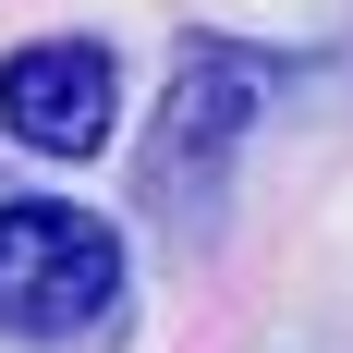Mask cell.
<instances>
[{"label": "cell", "mask_w": 353, "mask_h": 353, "mask_svg": "<svg viewBox=\"0 0 353 353\" xmlns=\"http://www.w3.org/2000/svg\"><path fill=\"white\" fill-rule=\"evenodd\" d=\"M268 85H281L268 49H232V37H183L171 49V85H159V122H146V208L159 219H183V232L208 219V195L232 183Z\"/></svg>", "instance_id": "6da1fadb"}, {"label": "cell", "mask_w": 353, "mask_h": 353, "mask_svg": "<svg viewBox=\"0 0 353 353\" xmlns=\"http://www.w3.org/2000/svg\"><path fill=\"white\" fill-rule=\"evenodd\" d=\"M122 317V232L73 195L0 208V341H85Z\"/></svg>", "instance_id": "7a4b0ae2"}, {"label": "cell", "mask_w": 353, "mask_h": 353, "mask_svg": "<svg viewBox=\"0 0 353 353\" xmlns=\"http://www.w3.org/2000/svg\"><path fill=\"white\" fill-rule=\"evenodd\" d=\"M0 134L25 146V159H98L122 134V61H110L98 37H37L0 61Z\"/></svg>", "instance_id": "3957f363"}]
</instances>
